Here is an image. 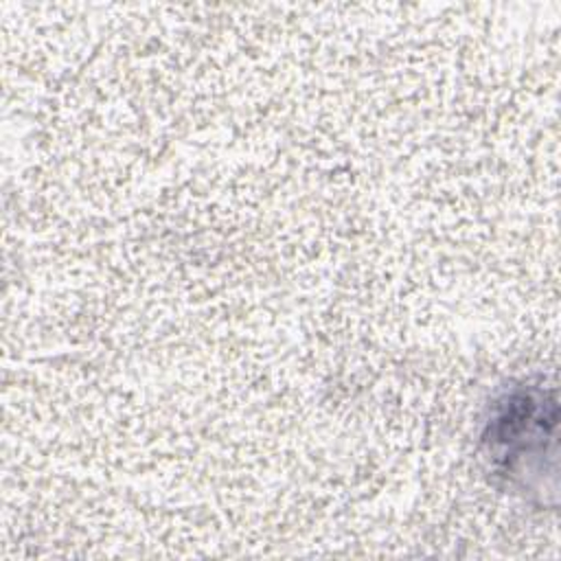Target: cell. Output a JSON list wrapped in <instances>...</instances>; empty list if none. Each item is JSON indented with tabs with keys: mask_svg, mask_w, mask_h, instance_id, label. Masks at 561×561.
<instances>
[{
	"mask_svg": "<svg viewBox=\"0 0 561 561\" xmlns=\"http://www.w3.org/2000/svg\"><path fill=\"white\" fill-rule=\"evenodd\" d=\"M557 390L543 381H519L502 390L489 405L480 445L495 480L519 493L554 489L546 478L557 469Z\"/></svg>",
	"mask_w": 561,
	"mask_h": 561,
	"instance_id": "obj_1",
	"label": "cell"
}]
</instances>
